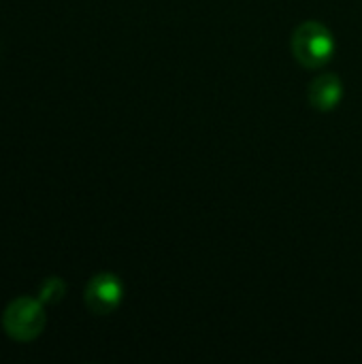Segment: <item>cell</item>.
Wrapping results in <instances>:
<instances>
[{"mask_svg":"<svg viewBox=\"0 0 362 364\" xmlns=\"http://www.w3.org/2000/svg\"><path fill=\"white\" fill-rule=\"evenodd\" d=\"M45 324L47 316L41 299L19 296L13 303H9L2 314V328L6 337H11L13 341H34L45 331Z\"/></svg>","mask_w":362,"mask_h":364,"instance_id":"obj_2","label":"cell"},{"mask_svg":"<svg viewBox=\"0 0 362 364\" xmlns=\"http://www.w3.org/2000/svg\"><path fill=\"white\" fill-rule=\"evenodd\" d=\"M124 301V284L113 273H98L85 286V305L96 316L113 314Z\"/></svg>","mask_w":362,"mask_h":364,"instance_id":"obj_3","label":"cell"},{"mask_svg":"<svg viewBox=\"0 0 362 364\" xmlns=\"http://www.w3.org/2000/svg\"><path fill=\"white\" fill-rule=\"evenodd\" d=\"M344 98V81L335 73L318 75L307 87V100L316 111H333Z\"/></svg>","mask_w":362,"mask_h":364,"instance_id":"obj_4","label":"cell"},{"mask_svg":"<svg viewBox=\"0 0 362 364\" xmlns=\"http://www.w3.org/2000/svg\"><path fill=\"white\" fill-rule=\"evenodd\" d=\"M66 294V284L60 277H49L38 288V299L43 305H58Z\"/></svg>","mask_w":362,"mask_h":364,"instance_id":"obj_5","label":"cell"},{"mask_svg":"<svg viewBox=\"0 0 362 364\" xmlns=\"http://www.w3.org/2000/svg\"><path fill=\"white\" fill-rule=\"evenodd\" d=\"M292 53L299 64L307 68H320L335 55V36L320 21H303L292 32Z\"/></svg>","mask_w":362,"mask_h":364,"instance_id":"obj_1","label":"cell"}]
</instances>
